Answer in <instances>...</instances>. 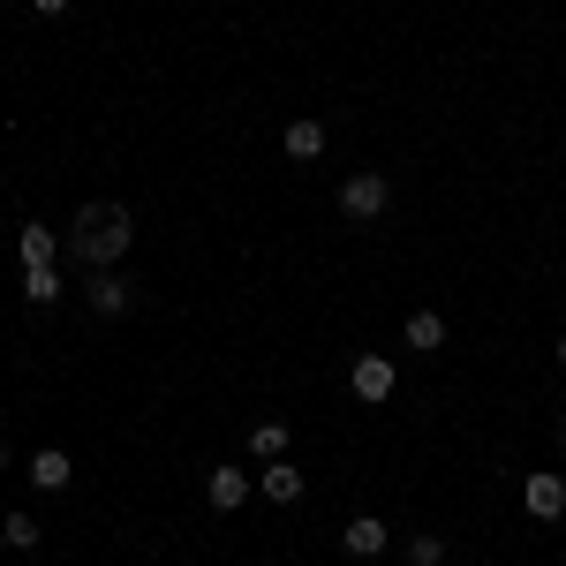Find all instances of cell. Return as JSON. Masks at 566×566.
<instances>
[{
    "label": "cell",
    "mask_w": 566,
    "mask_h": 566,
    "mask_svg": "<svg viewBox=\"0 0 566 566\" xmlns=\"http://www.w3.org/2000/svg\"><path fill=\"white\" fill-rule=\"evenodd\" d=\"M408 348H446V317H438V310H416V317H408Z\"/></svg>",
    "instance_id": "obj_14"
},
{
    "label": "cell",
    "mask_w": 566,
    "mask_h": 566,
    "mask_svg": "<svg viewBox=\"0 0 566 566\" xmlns=\"http://www.w3.org/2000/svg\"><path fill=\"white\" fill-rule=\"evenodd\" d=\"M287 423H280V416H264V423H250V453H258V461H287Z\"/></svg>",
    "instance_id": "obj_9"
},
{
    "label": "cell",
    "mask_w": 566,
    "mask_h": 566,
    "mask_svg": "<svg viewBox=\"0 0 566 566\" xmlns=\"http://www.w3.org/2000/svg\"><path fill=\"white\" fill-rule=\"evenodd\" d=\"M408 566H446V544L438 536H408Z\"/></svg>",
    "instance_id": "obj_16"
},
{
    "label": "cell",
    "mask_w": 566,
    "mask_h": 566,
    "mask_svg": "<svg viewBox=\"0 0 566 566\" xmlns=\"http://www.w3.org/2000/svg\"><path fill=\"white\" fill-rule=\"evenodd\" d=\"M386 205H392V181L378 175V167H363V175H348V181H340V212H348L355 227L386 219Z\"/></svg>",
    "instance_id": "obj_2"
},
{
    "label": "cell",
    "mask_w": 566,
    "mask_h": 566,
    "mask_svg": "<svg viewBox=\"0 0 566 566\" xmlns=\"http://www.w3.org/2000/svg\"><path fill=\"white\" fill-rule=\"evenodd\" d=\"M559 363H566V333H559Z\"/></svg>",
    "instance_id": "obj_18"
},
{
    "label": "cell",
    "mask_w": 566,
    "mask_h": 566,
    "mask_svg": "<svg viewBox=\"0 0 566 566\" xmlns=\"http://www.w3.org/2000/svg\"><path fill=\"white\" fill-rule=\"evenodd\" d=\"M91 310H98V317H129L136 310V280L122 264H114V272H91Z\"/></svg>",
    "instance_id": "obj_5"
},
{
    "label": "cell",
    "mask_w": 566,
    "mask_h": 566,
    "mask_svg": "<svg viewBox=\"0 0 566 566\" xmlns=\"http://www.w3.org/2000/svg\"><path fill=\"white\" fill-rule=\"evenodd\" d=\"M287 159H325V122H287Z\"/></svg>",
    "instance_id": "obj_12"
},
{
    "label": "cell",
    "mask_w": 566,
    "mask_h": 566,
    "mask_svg": "<svg viewBox=\"0 0 566 566\" xmlns=\"http://www.w3.org/2000/svg\"><path fill=\"white\" fill-rule=\"evenodd\" d=\"M53 258H61V234L39 227V219H23V264H53Z\"/></svg>",
    "instance_id": "obj_13"
},
{
    "label": "cell",
    "mask_w": 566,
    "mask_h": 566,
    "mask_svg": "<svg viewBox=\"0 0 566 566\" xmlns=\"http://www.w3.org/2000/svg\"><path fill=\"white\" fill-rule=\"evenodd\" d=\"M69 250H76V264L84 272H114V264L136 250V219H129V205H84L76 212V227H69Z\"/></svg>",
    "instance_id": "obj_1"
},
{
    "label": "cell",
    "mask_w": 566,
    "mask_h": 566,
    "mask_svg": "<svg viewBox=\"0 0 566 566\" xmlns=\"http://www.w3.org/2000/svg\"><path fill=\"white\" fill-rule=\"evenodd\" d=\"M363 566H386V559H363Z\"/></svg>",
    "instance_id": "obj_21"
},
{
    "label": "cell",
    "mask_w": 566,
    "mask_h": 566,
    "mask_svg": "<svg viewBox=\"0 0 566 566\" xmlns=\"http://www.w3.org/2000/svg\"><path fill=\"white\" fill-rule=\"evenodd\" d=\"M69 476H76V461H69L61 446H39V453H31V483H39V491H69Z\"/></svg>",
    "instance_id": "obj_8"
},
{
    "label": "cell",
    "mask_w": 566,
    "mask_h": 566,
    "mask_svg": "<svg viewBox=\"0 0 566 566\" xmlns=\"http://www.w3.org/2000/svg\"><path fill=\"white\" fill-rule=\"evenodd\" d=\"M205 499H212L219 514L250 506V469H212V476H205Z\"/></svg>",
    "instance_id": "obj_6"
},
{
    "label": "cell",
    "mask_w": 566,
    "mask_h": 566,
    "mask_svg": "<svg viewBox=\"0 0 566 566\" xmlns=\"http://www.w3.org/2000/svg\"><path fill=\"white\" fill-rule=\"evenodd\" d=\"M0 469H8V446H0Z\"/></svg>",
    "instance_id": "obj_20"
},
{
    "label": "cell",
    "mask_w": 566,
    "mask_h": 566,
    "mask_svg": "<svg viewBox=\"0 0 566 566\" xmlns=\"http://www.w3.org/2000/svg\"><path fill=\"white\" fill-rule=\"evenodd\" d=\"M348 386H355V400H363V408H386L392 400V386H400V370H392V355H355V370H348Z\"/></svg>",
    "instance_id": "obj_3"
},
{
    "label": "cell",
    "mask_w": 566,
    "mask_h": 566,
    "mask_svg": "<svg viewBox=\"0 0 566 566\" xmlns=\"http://www.w3.org/2000/svg\"><path fill=\"white\" fill-rule=\"evenodd\" d=\"M340 544H348L355 559H386V522H378V514H355V522L340 528Z\"/></svg>",
    "instance_id": "obj_7"
},
{
    "label": "cell",
    "mask_w": 566,
    "mask_h": 566,
    "mask_svg": "<svg viewBox=\"0 0 566 566\" xmlns=\"http://www.w3.org/2000/svg\"><path fill=\"white\" fill-rule=\"evenodd\" d=\"M0 544H8V552H39V522H31V514L15 506V514L0 522Z\"/></svg>",
    "instance_id": "obj_15"
},
{
    "label": "cell",
    "mask_w": 566,
    "mask_h": 566,
    "mask_svg": "<svg viewBox=\"0 0 566 566\" xmlns=\"http://www.w3.org/2000/svg\"><path fill=\"white\" fill-rule=\"evenodd\" d=\"M31 8H39V15H69V0H31Z\"/></svg>",
    "instance_id": "obj_17"
},
{
    "label": "cell",
    "mask_w": 566,
    "mask_h": 566,
    "mask_svg": "<svg viewBox=\"0 0 566 566\" xmlns=\"http://www.w3.org/2000/svg\"><path fill=\"white\" fill-rule=\"evenodd\" d=\"M264 499H272V506H295V499H303V469H287V461H264Z\"/></svg>",
    "instance_id": "obj_10"
},
{
    "label": "cell",
    "mask_w": 566,
    "mask_h": 566,
    "mask_svg": "<svg viewBox=\"0 0 566 566\" xmlns=\"http://www.w3.org/2000/svg\"><path fill=\"white\" fill-rule=\"evenodd\" d=\"M522 506H528V522H559L566 514V476L559 469H536V476L522 483Z\"/></svg>",
    "instance_id": "obj_4"
},
{
    "label": "cell",
    "mask_w": 566,
    "mask_h": 566,
    "mask_svg": "<svg viewBox=\"0 0 566 566\" xmlns=\"http://www.w3.org/2000/svg\"><path fill=\"white\" fill-rule=\"evenodd\" d=\"M559 446H566V416H559Z\"/></svg>",
    "instance_id": "obj_19"
},
{
    "label": "cell",
    "mask_w": 566,
    "mask_h": 566,
    "mask_svg": "<svg viewBox=\"0 0 566 566\" xmlns=\"http://www.w3.org/2000/svg\"><path fill=\"white\" fill-rule=\"evenodd\" d=\"M23 303H61V264H23Z\"/></svg>",
    "instance_id": "obj_11"
}]
</instances>
